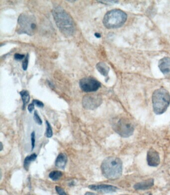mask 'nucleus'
Masks as SVG:
<instances>
[{"instance_id": "21", "label": "nucleus", "mask_w": 170, "mask_h": 195, "mask_svg": "<svg viewBox=\"0 0 170 195\" xmlns=\"http://www.w3.org/2000/svg\"><path fill=\"white\" fill-rule=\"evenodd\" d=\"M28 63H29V55H27L25 57V60L23 62V68L24 70L26 71L28 68Z\"/></svg>"}, {"instance_id": "2", "label": "nucleus", "mask_w": 170, "mask_h": 195, "mask_svg": "<svg viewBox=\"0 0 170 195\" xmlns=\"http://www.w3.org/2000/svg\"><path fill=\"white\" fill-rule=\"evenodd\" d=\"M101 170L107 179L111 180L118 179L122 174V162L119 158L109 157L103 161Z\"/></svg>"}, {"instance_id": "12", "label": "nucleus", "mask_w": 170, "mask_h": 195, "mask_svg": "<svg viewBox=\"0 0 170 195\" xmlns=\"http://www.w3.org/2000/svg\"><path fill=\"white\" fill-rule=\"evenodd\" d=\"M154 185L153 179H149L137 183L134 186V188L136 190H145L151 188Z\"/></svg>"}, {"instance_id": "3", "label": "nucleus", "mask_w": 170, "mask_h": 195, "mask_svg": "<svg viewBox=\"0 0 170 195\" xmlns=\"http://www.w3.org/2000/svg\"><path fill=\"white\" fill-rule=\"evenodd\" d=\"M153 111L161 115L167 110L170 104V94L166 89L161 88L154 92L152 96Z\"/></svg>"}, {"instance_id": "5", "label": "nucleus", "mask_w": 170, "mask_h": 195, "mask_svg": "<svg viewBox=\"0 0 170 195\" xmlns=\"http://www.w3.org/2000/svg\"><path fill=\"white\" fill-rule=\"evenodd\" d=\"M126 14L119 9L112 10L108 12L103 19V23L106 28L117 29L122 27L126 21Z\"/></svg>"}, {"instance_id": "22", "label": "nucleus", "mask_w": 170, "mask_h": 195, "mask_svg": "<svg viewBox=\"0 0 170 195\" xmlns=\"http://www.w3.org/2000/svg\"><path fill=\"white\" fill-rule=\"evenodd\" d=\"M31 141H32V151L35 148V132H33L31 134Z\"/></svg>"}, {"instance_id": "8", "label": "nucleus", "mask_w": 170, "mask_h": 195, "mask_svg": "<svg viewBox=\"0 0 170 195\" xmlns=\"http://www.w3.org/2000/svg\"><path fill=\"white\" fill-rule=\"evenodd\" d=\"M102 102V97L99 95H87L83 97V107L87 110H95L101 104Z\"/></svg>"}, {"instance_id": "14", "label": "nucleus", "mask_w": 170, "mask_h": 195, "mask_svg": "<svg viewBox=\"0 0 170 195\" xmlns=\"http://www.w3.org/2000/svg\"><path fill=\"white\" fill-rule=\"evenodd\" d=\"M96 68L101 75H103V76H107L110 71V68L106 63L99 62L96 65Z\"/></svg>"}, {"instance_id": "17", "label": "nucleus", "mask_w": 170, "mask_h": 195, "mask_svg": "<svg viewBox=\"0 0 170 195\" xmlns=\"http://www.w3.org/2000/svg\"><path fill=\"white\" fill-rule=\"evenodd\" d=\"M63 176V173L60 171H54L50 173L49 174V177L52 180L58 181Z\"/></svg>"}, {"instance_id": "26", "label": "nucleus", "mask_w": 170, "mask_h": 195, "mask_svg": "<svg viewBox=\"0 0 170 195\" xmlns=\"http://www.w3.org/2000/svg\"><path fill=\"white\" fill-rule=\"evenodd\" d=\"M99 2H101V3H107L106 4H112L113 3H116L117 2V1H99Z\"/></svg>"}, {"instance_id": "18", "label": "nucleus", "mask_w": 170, "mask_h": 195, "mask_svg": "<svg viewBox=\"0 0 170 195\" xmlns=\"http://www.w3.org/2000/svg\"><path fill=\"white\" fill-rule=\"evenodd\" d=\"M46 124H47V130H46L45 135H46L47 138H51L53 135L52 127H51V125L49 124V122L47 121H46Z\"/></svg>"}, {"instance_id": "28", "label": "nucleus", "mask_w": 170, "mask_h": 195, "mask_svg": "<svg viewBox=\"0 0 170 195\" xmlns=\"http://www.w3.org/2000/svg\"><path fill=\"white\" fill-rule=\"evenodd\" d=\"M95 36L96 37L98 38H99L101 37V35H100L99 33H96L95 34Z\"/></svg>"}, {"instance_id": "1", "label": "nucleus", "mask_w": 170, "mask_h": 195, "mask_svg": "<svg viewBox=\"0 0 170 195\" xmlns=\"http://www.w3.org/2000/svg\"><path fill=\"white\" fill-rule=\"evenodd\" d=\"M56 25L65 36L71 37L75 32V26L71 17L61 7H55L52 11Z\"/></svg>"}, {"instance_id": "25", "label": "nucleus", "mask_w": 170, "mask_h": 195, "mask_svg": "<svg viewBox=\"0 0 170 195\" xmlns=\"http://www.w3.org/2000/svg\"><path fill=\"white\" fill-rule=\"evenodd\" d=\"M34 109H35V105L33 104V103L30 104L28 106V109L30 113H32V111L34 110Z\"/></svg>"}, {"instance_id": "16", "label": "nucleus", "mask_w": 170, "mask_h": 195, "mask_svg": "<svg viewBox=\"0 0 170 195\" xmlns=\"http://www.w3.org/2000/svg\"><path fill=\"white\" fill-rule=\"evenodd\" d=\"M20 94L21 96L22 101H23V109H24L25 108V106L29 102L30 96H29V93L26 90H23V91H21L20 93Z\"/></svg>"}, {"instance_id": "9", "label": "nucleus", "mask_w": 170, "mask_h": 195, "mask_svg": "<svg viewBox=\"0 0 170 195\" xmlns=\"http://www.w3.org/2000/svg\"><path fill=\"white\" fill-rule=\"evenodd\" d=\"M148 164L151 167H157L160 163L159 154L157 151L151 148L148 151L147 155Z\"/></svg>"}, {"instance_id": "30", "label": "nucleus", "mask_w": 170, "mask_h": 195, "mask_svg": "<svg viewBox=\"0 0 170 195\" xmlns=\"http://www.w3.org/2000/svg\"></svg>"}, {"instance_id": "19", "label": "nucleus", "mask_w": 170, "mask_h": 195, "mask_svg": "<svg viewBox=\"0 0 170 195\" xmlns=\"http://www.w3.org/2000/svg\"><path fill=\"white\" fill-rule=\"evenodd\" d=\"M33 118H34V120H35V122L36 123L38 124L41 125L42 124V123H43V122H42V120H41V119L40 118V117L39 116V114L37 113V111H35V113H34V116H33Z\"/></svg>"}, {"instance_id": "27", "label": "nucleus", "mask_w": 170, "mask_h": 195, "mask_svg": "<svg viewBox=\"0 0 170 195\" xmlns=\"http://www.w3.org/2000/svg\"><path fill=\"white\" fill-rule=\"evenodd\" d=\"M84 195H98L97 194L91 192H87Z\"/></svg>"}, {"instance_id": "29", "label": "nucleus", "mask_w": 170, "mask_h": 195, "mask_svg": "<svg viewBox=\"0 0 170 195\" xmlns=\"http://www.w3.org/2000/svg\"><path fill=\"white\" fill-rule=\"evenodd\" d=\"M1 151H2V150H3V145H2V143H1Z\"/></svg>"}, {"instance_id": "4", "label": "nucleus", "mask_w": 170, "mask_h": 195, "mask_svg": "<svg viewBox=\"0 0 170 195\" xmlns=\"http://www.w3.org/2000/svg\"><path fill=\"white\" fill-rule=\"evenodd\" d=\"M37 28V23L33 15L23 13L19 16L16 30L18 33L33 36L36 33Z\"/></svg>"}, {"instance_id": "11", "label": "nucleus", "mask_w": 170, "mask_h": 195, "mask_svg": "<svg viewBox=\"0 0 170 195\" xmlns=\"http://www.w3.org/2000/svg\"><path fill=\"white\" fill-rule=\"evenodd\" d=\"M88 187L91 190L103 193L114 192L117 190V187L109 185H92Z\"/></svg>"}, {"instance_id": "13", "label": "nucleus", "mask_w": 170, "mask_h": 195, "mask_svg": "<svg viewBox=\"0 0 170 195\" xmlns=\"http://www.w3.org/2000/svg\"><path fill=\"white\" fill-rule=\"evenodd\" d=\"M68 161V157L64 153H60L56 159L55 165L59 169H64Z\"/></svg>"}, {"instance_id": "6", "label": "nucleus", "mask_w": 170, "mask_h": 195, "mask_svg": "<svg viewBox=\"0 0 170 195\" xmlns=\"http://www.w3.org/2000/svg\"><path fill=\"white\" fill-rule=\"evenodd\" d=\"M113 128L120 136L128 138L133 134L134 126L129 119L122 118L113 123Z\"/></svg>"}, {"instance_id": "7", "label": "nucleus", "mask_w": 170, "mask_h": 195, "mask_svg": "<svg viewBox=\"0 0 170 195\" xmlns=\"http://www.w3.org/2000/svg\"><path fill=\"white\" fill-rule=\"evenodd\" d=\"M79 87L83 92H93L97 91L101 87L99 82L93 78H84L79 81Z\"/></svg>"}, {"instance_id": "15", "label": "nucleus", "mask_w": 170, "mask_h": 195, "mask_svg": "<svg viewBox=\"0 0 170 195\" xmlns=\"http://www.w3.org/2000/svg\"><path fill=\"white\" fill-rule=\"evenodd\" d=\"M37 157V155L35 153H33V154H32V155H29V156H27L25 159V160H24V168L28 171L29 170V165L31 164V162L35 161Z\"/></svg>"}, {"instance_id": "24", "label": "nucleus", "mask_w": 170, "mask_h": 195, "mask_svg": "<svg viewBox=\"0 0 170 195\" xmlns=\"http://www.w3.org/2000/svg\"><path fill=\"white\" fill-rule=\"evenodd\" d=\"M14 57H15V59H16V60H21L25 58V55H21L20 54H16L14 56Z\"/></svg>"}, {"instance_id": "20", "label": "nucleus", "mask_w": 170, "mask_h": 195, "mask_svg": "<svg viewBox=\"0 0 170 195\" xmlns=\"http://www.w3.org/2000/svg\"><path fill=\"white\" fill-rule=\"evenodd\" d=\"M55 188H56V192L57 193V194H59V195H68L67 193H65L64 190L61 187H59V186H56Z\"/></svg>"}, {"instance_id": "10", "label": "nucleus", "mask_w": 170, "mask_h": 195, "mask_svg": "<svg viewBox=\"0 0 170 195\" xmlns=\"http://www.w3.org/2000/svg\"><path fill=\"white\" fill-rule=\"evenodd\" d=\"M158 67L161 72L170 80V58L164 57L159 62Z\"/></svg>"}, {"instance_id": "23", "label": "nucleus", "mask_w": 170, "mask_h": 195, "mask_svg": "<svg viewBox=\"0 0 170 195\" xmlns=\"http://www.w3.org/2000/svg\"><path fill=\"white\" fill-rule=\"evenodd\" d=\"M33 103L36 106H37L39 108H43L44 106L43 102H41L40 101L37 100H33Z\"/></svg>"}]
</instances>
